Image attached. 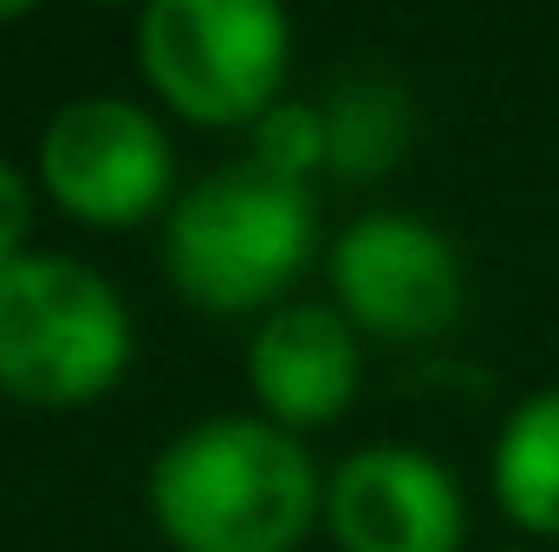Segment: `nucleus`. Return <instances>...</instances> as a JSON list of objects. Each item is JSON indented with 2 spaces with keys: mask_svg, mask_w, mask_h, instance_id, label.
Here are the masks:
<instances>
[{
  "mask_svg": "<svg viewBox=\"0 0 559 552\" xmlns=\"http://www.w3.org/2000/svg\"><path fill=\"white\" fill-rule=\"evenodd\" d=\"M150 507L182 552H293L312 527L319 475L280 422L215 416L156 455Z\"/></svg>",
  "mask_w": 559,
  "mask_h": 552,
  "instance_id": "obj_1",
  "label": "nucleus"
},
{
  "mask_svg": "<svg viewBox=\"0 0 559 552\" xmlns=\"http://www.w3.org/2000/svg\"><path fill=\"white\" fill-rule=\"evenodd\" d=\"M131 364L124 299L66 254L0 267V391L39 410L92 404Z\"/></svg>",
  "mask_w": 559,
  "mask_h": 552,
  "instance_id": "obj_2",
  "label": "nucleus"
},
{
  "mask_svg": "<svg viewBox=\"0 0 559 552\" xmlns=\"http://www.w3.org/2000/svg\"><path fill=\"white\" fill-rule=\"evenodd\" d=\"M312 195L267 169H228L182 195L169 221V279L209 312L267 305L312 254Z\"/></svg>",
  "mask_w": 559,
  "mask_h": 552,
  "instance_id": "obj_3",
  "label": "nucleus"
},
{
  "mask_svg": "<svg viewBox=\"0 0 559 552\" xmlns=\"http://www.w3.org/2000/svg\"><path fill=\"white\" fill-rule=\"evenodd\" d=\"M286 39L274 0H156L143 13V72L182 118L248 124L274 111Z\"/></svg>",
  "mask_w": 559,
  "mask_h": 552,
  "instance_id": "obj_4",
  "label": "nucleus"
},
{
  "mask_svg": "<svg viewBox=\"0 0 559 552\" xmlns=\"http://www.w3.org/2000/svg\"><path fill=\"white\" fill-rule=\"evenodd\" d=\"M39 163H46V189L59 195V208L98 228L143 221L169 195V137L156 131L150 111L124 98L66 105L46 131Z\"/></svg>",
  "mask_w": 559,
  "mask_h": 552,
  "instance_id": "obj_5",
  "label": "nucleus"
},
{
  "mask_svg": "<svg viewBox=\"0 0 559 552\" xmlns=\"http://www.w3.org/2000/svg\"><path fill=\"white\" fill-rule=\"evenodd\" d=\"M332 286L345 312L384 338H429L462 305V274L449 241L411 215L352 221L332 248Z\"/></svg>",
  "mask_w": 559,
  "mask_h": 552,
  "instance_id": "obj_6",
  "label": "nucleus"
},
{
  "mask_svg": "<svg viewBox=\"0 0 559 552\" xmlns=\"http://www.w3.org/2000/svg\"><path fill=\"white\" fill-rule=\"evenodd\" d=\"M332 533L345 552H455L462 494L417 448H358L332 475Z\"/></svg>",
  "mask_w": 559,
  "mask_h": 552,
  "instance_id": "obj_7",
  "label": "nucleus"
},
{
  "mask_svg": "<svg viewBox=\"0 0 559 552\" xmlns=\"http://www.w3.org/2000/svg\"><path fill=\"white\" fill-rule=\"evenodd\" d=\"M254 397L280 416V429H312L352 404L358 391V345L338 312L325 305H286L254 338Z\"/></svg>",
  "mask_w": 559,
  "mask_h": 552,
  "instance_id": "obj_8",
  "label": "nucleus"
},
{
  "mask_svg": "<svg viewBox=\"0 0 559 552\" xmlns=\"http://www.w3.org/2000/svg\"><path fill=\"white\" fill-rule=\"evenodd\" d=\"M495 494L514 527L559 533V391L527 397L495 442Z\"/></svg>",
  "mask_w": 559,
  "mask_h": 552,
  "instance_id": "obj_9",
  "label": "nucleus"
},
{
  "mask_svg": "<svg viewBox=\"0 0 559 552\" xmlns=\"http://www.w3.org/2000/svg\"><path fill=\"white\" fill-rule=\"evenodd\" d=\"M325 163L345 169V176H378L397 163V149L411 137V118H404V98L384 85V79H352L338 85L325 105Z\"/></svg>",
  "mask_w": 559,
  "mask_h": 552,
  "instance_id": "obj_10",
  "label": "nucleus"
},
{
  "mask_svg": "<svg viewBox=\"0 0 559 552\" xmlns=\"http://www.w3.org/2000/svg\"><path fill=\"white\" fill-rule=\"evenodd\" d=\"M312 163H325V111L319 105H274L261 118V169L280 182H299Z\"/></svg>",
  "mask_w": 559,
  "mask_h": 552,
  "instance_id": "obj_11",
  "label": "nucleus"
},
{
  "mask_svg": "<svg viewBox=\"0 0 559 552\" xmlns=\"http://www.w3.org/2000/svg\"><path fill=\"white\" fill-rule=\"evenodd\" d=\"M26 221H33V208H26V182H20V169L0 156V267L20 254V235H26Z\"/></svg>",
  "mask_w": 559,
  "mask_h": 552,
  "instance_id": "obj_12",
  "label": "nucleus"
}]
</instances>
